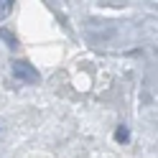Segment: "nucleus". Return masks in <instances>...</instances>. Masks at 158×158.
Returning <instances> with one entry per match:
<instances>
[{
  "instance_id": "obj_1",
  "label": "nucleus",
  "mask_w": 158,
  "mask_h": 158,
  "mask_svg": "<svg viewBox=\"0 0 158 158\" xmlns=\"http://www.w3.org/2000/svg\"><path fill=\"white\" fill-rule=\"evenodd\" d=\"M13 77L21 79V82H28V84H36L41 74L36 72V66H31V61H23V59H15L13 61Z\"/></svg>"
},
{
  "instance_id": "obj_2",
  "label": "nucleus",
  "mask_w": 158,
  "mask_h": 158,
  "mask_svg": "<svg viewBox=\"0 0 158 158\" xmlns=\"http://www.w3.org/2000/svg\"><path fill=\"white\" fill-rule=\"evenodd\" d=\"M0 38L8 44V48H18V41H15V36L8 31V28H0Z\"/></svg>"
},
{
  "instance_id": "obj_3",
  "label": "nucleus",
  "mask_w": 158,
  "mask_h": 158,
  "mask_svg": "<svg viewBox=\"0 0 158 158\" xmlns=\"http://www.w3.org/2000/svg\"><path fill=\"white\" fill-rule=\"evenodd\" d=\"M115 140H117V143H127V140H130V130H127L125 125H120V127L115 130Z\"/></svg>"
},
{
  "instance_id": "obj_4",
  "label": "nucleus",
  "mask_w": 158,
  "mask_h": 158,
  "mask_svg": "<svg viewBox=\"0 0 158 158\" xmlns=\"http://www.w3.org/2000/svg\"><path fill=\"white\" fill-rule=\"evenodd\" d=\"M10 10H13V3H10V0H0V21H5V18L10 15Z\"/></svg>"
}]
</instances>
